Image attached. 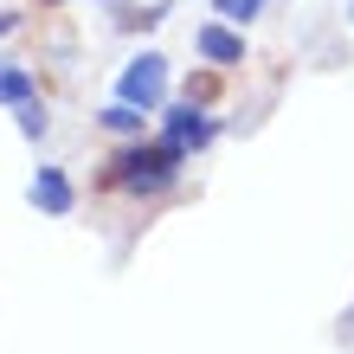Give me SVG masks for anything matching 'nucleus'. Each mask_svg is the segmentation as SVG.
<instances>
[{
  "label": "nucleus",
  "mask_w": 354,
  "mask_h": 354,
  "mask_svg": "<svg viewBox=\"0 0 354 354\" xmlns=\"http://www.w3.org/2000/svg\"><path fill=\"white\" fill-rule=\"evenodd\" d=\"M180 149L168 136L161 142H129V149H116L110 161H103V187H116V194H161V187H174L180 180Z\"/></svg>",
  "instance_id": "1"
},
{
  "label": "nucleus",
  "mask_w": 354,
  "mask_h": 354,
  "mask_svg": "<svg viewBox=\"0 0 354 354\" xmlns=\"http://www.w3.org/2000/svg\"><path fill=\"white\" fill-rule=\"evenodd\" d=\"M116 97L136 103V110H161V97H168V58H161V52L129 58L122 77H116Z\"/></svg>",
  "instance_id": "2"
},
{
  "label": "nucleus",
  "mask_w": 354,
  "mask_h": 354,
  "mask_svg": "<svg viewBox=\"0 0 354 354\" xmlns=\"http://www.w3.org/2000/svg\"><path fill=\"white\" fill-rule=\"evenodd\" d=\"M161 136H168L174 149L187 155V149H206V142H213L219 129H213V116H206L200 103L187 97V103H174V110H168V122H161Z\"/></svg>",
  "instance_id": "3"
},
{
  "label": "nucleus",
  "mask_w": 354,
  "mask_h": 354,
  "mask_svg": "<svg viewBox=\"0 0 354 354\" xmlns=\"http://www.w3.org/2000/svg\"><path fill=\"white\" fill-rule=\"evenodd\" d=\"M32 206H39V213H52V219H65L71 213V180L58 174V168H39L32 174Z\"/></svg>",
  "instance_id": "4"
},
{
  "label": "nucleus",
  "mask_w": 354,
  "mask_h": 354,
  "mask_svg": "<svg viewBox=\"0 0 354 354\" xmlns=\"http://www.w3.org/2000/svg\"><path fill=\"white\" fill-rule=\"evenodd\" d=\"M194 46H200V58H213V65H239V58H245V39L232 26H200Z\"/></svg>",
  "instance_id": "5"
},
{
  "label": "nucleus",
  "mask_w": 354,
  "mask_h": 354,
  "mask_svg": "<svg viewBox=\"0 0 354 354\" xmlns=\"http://www.w3.org/2000/svg\"><path fill=\"white\" fill-rule=\"evenodd\" d=\"M32 97H39V84H32L26 65H0V103H13V110H19V103H32Z\"/></svg>",
  "instance_id": "6"
},
{
  "label": "nucleus",
  "mask_w": 354,
  "mask_h": 354,
  "mask_svg": "<svg viewBox=\"0 0 354 354\" xmlns=\"http://www.w3.org/2000/svg\"><path fill=\"white\" fill-rule=\"evenodd\" d=\"M142 116H149V110H136V103H110V110H103V129H116V136H142Z\"/></svg>",
  "instance_id": "7"
},
{
  "label": "nucleus",
  "mask_w": 354,
  "mask_h": 354,
  "mask_svg": "<svg viewBox=\"0 0 354 354\" xmlns=\"http://www.w3.org/2000/svg\"><path fill=\"white\" fill-rule=\"evenodd\" d=\"M219 19H232V26H252V19L264 13V0H213Z\"/></svg>",
  "instance_id": "8"
},
{
  "label": "nucleus",
  "mask_w": 354,
  "mask_h": 354,
  "mask_svg": "<svg viewBox=\"0 0 354 354\" xmlns=\"http://www.w3.org/2000/svg\"><path fill=\"white\" fill-rule=\"evenodd\" d=\"M19 129H26V136H46V110H39V97L19 103Z\"/></svg>",
  "instance_id": "9"
},
{
  "label": "nucleus",
  "mask_w": 354,
  "mask_h": 354,
  "mask_svg": "<svg viewBox=\"0 0 354 354\" xmlns=\"http://www.w3.org/2000/svg\"><path fill=\"white\" fill-rule=\"evenodd\" d=\"M19 26V13H0V32H13Z\"/></svg>",
  "instance_id": "10"
}]
</instances>
